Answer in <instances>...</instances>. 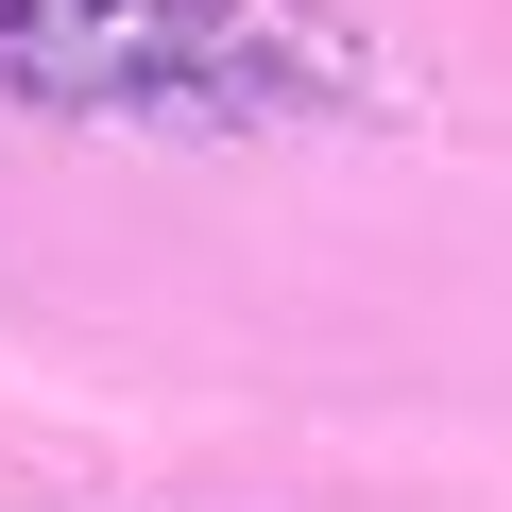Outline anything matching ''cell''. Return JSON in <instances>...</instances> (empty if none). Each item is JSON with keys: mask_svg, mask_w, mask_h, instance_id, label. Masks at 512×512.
I'll use <instances>...</instances> for the list:
<instances>
[{"mask_svg": "<svg viewBox=\"0 0 512 512\" xmlns=\"http://www.w3.org/2000/svg\"><path fill=\"white\" fill-rule=\"evenodd\" d=\"M0 103L274 120V103H325V52L256 0H0Z\"/></svg>", "mask_w": 512, "mask_h": 512, "instance_id": "obj_1", "label": "cell"}]
</instances>
